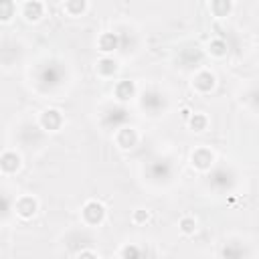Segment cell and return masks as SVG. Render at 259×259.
<instances>
[{
    "instance_id": "1",
    "label": "cell",
    "mask_w": 259,
    "mask_h": 259,
    "mask_svg": "<svg viewBox=\"0 0 259 259\" xmlns=\"http://www.w3.org/2000/svg\"><path fill=\"white\" fill-rule=\"evenodd\" d=\"M28 81L34 93L42 97H55L71 83V69L57 57H45L36 61L28 71Z\"/></svg>"
},
{
    "instance_id": "2",
    "label": "cell",
    "mask_w": 259,
    "mask_h": 259,
    "mask_svg": "<svg viewBox=\"0 0 259 259\" xmlns=\"http://www.w3.org/2000/svg\"><path fill=\"white\" fill-rule=\"evenodd\" d=\"M142 174H144V180L152 188H166V186H170L176 180L178 166H176V162H174L172 156L158 154V156H152L144 164Z\"/></svg>"
},
{
    "instance_id": "3",
    "label": "cell",
    "mask_w": 259,
    "mask_h": 259,
    "mask_svg": "<svg viewBox=\"0 0 259 259\" xmlns=\"http://www.w3.org/2000/svg\"><path fill=\"white\" fill-rule=\"evenodd\" d=\"M170 95L166 89L158 85H148L140 91L138 95V109L148 117V119H162L170 111Z\"/></svg>"
},
{
    "instance_id": "4",
    "label": "cell",
    "mask_w": 259,
    "mask_h": 259,
    "mask_svg": "<svg viewBox=\"0 0 259 259\" xmlns=\"http://www.w3.org/2000/svg\"><path fill=\"white\" fill-rule=\"evenodd\" d=\"M241 182V174L233 164H214V168L206 174L204 184L217 196L235 194Z\"/></svg>"
},
{
    "instance_id": "5",
    "label": "cell",
    "mask_w": 259,
    "mask_h": 259,
    "mask_svg": "<svg viewBox=\"0 0 259 259\" xmlns=\"http://www.w3.org/2000/svg\"><path fill=\"white\" fill-rule=\"evenodd\" d=\"M130 119H132L130 107L123 105V103H117V101H111V103L103 105L101 111H99V125H101L105 132H109L111 136H113L117 130L130 125Z\"/></svg>"
},
{
    "instance_id": "6",
    "label": "cell",
    "mask_w": 259,
    "mask_h": 259,
    "mask_svg": "<svg viewBox=\"0 0 259 259\" xmlns=\"http://www.w3.org/2000/svg\"><path fill=\"white\" fill-rule=\"evenodd\" d=\"M45 132L38 125V121H22L16 127V142L20 144V148L24 150H34L38 146L45 144Z\"/></svg>"
},
{
    "instance_id": "7",
    "label": "cell",
    "mask_w": 259,
    "mask_h": 259,
    "mask_svg": "<svg viewBox=\"0 0 259 259\" xmlns=\"http://www.w3.org/2000/svg\"><path fill=\"white\" fill-rule=\"evenodd\" d=\"M105 217H107V210H105V206L99 200H87L81 206V223L87 229L101 227L105 223Z\"/></svg>"
},
{
    "instance_id": "8",
    "label": "cell",
    "mask_w": 259,
    "mask_h": 259,
    "mask_svg": "<svg viewBox=\"0 0 259 259\" xmlns=\"http://www.w3.org/2000/svg\"><path fill=\"white\" fill-rule=\"evenodd\" d=\"M249 257H251V249L241 237L225 239L219 251V259H249Z\"/></svg>"
},
{
    "instance_id": "9",
    "label": "cell",
    "mask_w": 259,
    "mask_h": 259,
    "mask_svg": "<svg viewBox=\"0 0 259 259\" xmlns=\"http://www.w3.org/2000/svg\"><path fill=\"white\" fill-rule=\"evenodd\" d=\"M24 55V49H22V42L16 40V38H4L2 40V49H0V61H2V67L8 71L12 65L20 63Z\"/></svg>"
},
{
    "instance_id": "10",
    "label": "cell",
    "mask_w": 259,
    "mask_h": 259,
    "mask_svg": "<svg viewBox=\"0 0 259 259\" xmlns=\"http://www.w3.org/2000/svg\"><path fill=\"white\" fill-rule=\"evenodd\" d=\"M214 164H217V156H214V152H212L210 148L198 146V148H194V150L190 152V166H192L194 170L208 174V172L214 168Z\"/></svg>"
},
{
    "instance_id": "11",
    "label": "cell",
    "mask_w": 259,
    "mask_h": 259,
    "mask_svg": "<svg viewBox=\"0 0 259 259\" xmlns=\"http://www.w3.org/2000/svg\"><path fill=\"white\" fill-rule=\"evenodd\" d=\"M115 32L119 34V53L121 55H134L140 49V34L134 26L121 24L119 28H115Z\"/></svg>"
},
{
    "instance_id": "12",
    "label": "cell",
    "mask_w": 259,
    "mask_h": 259,
    "mask_svg": "<svg viewBox=\"0 0 259 259\" xmlns=\"http://www.w3.org/2000/svg\"><path fill=\"white\" fill-rule=\"evenodd\" d=\"M36 121H38V125L42 127L45 134H55V132H59L63 127L65 115H63V111H59L55 107H49V109H42L40 111V115H38Z\"/></svg>"
},
{
    "instance_id": "13",
    "label": "cell",
    "mask_w": 259,
    "mask_h": 259,
    "mask_svg": "<svg viewBox=\"0 0 259 259\" xmlns=\"http://www.w3.org/2000/svg\"><path fill=\"white\" fill-rule=\"evenodd\" d=\"M111 93H113V99H115L117 103L127 105L132 99H138L140 89H138L136 81H132V79H119V81H115Z\"/></svg>"
},
{
    "instance_id": "14",
    "label": "cell",
    "mask_w": 259,
    "mask_h": 259,
    "mask_svg": "<svg viewBox=\"0 0 259 259\" xmlns=\"http://www.w3.org/2000/svg\"><path fill=\"white\" fill-rule=\"evenodd\" d=\"M176 63H178L182 69H192V71L196 73V71L202 69V67H200V65H202V53H200L198 47H184V49L178 51Z\"/></svg>"
},
{
    "instance_id": "15",
    "label": "cell",
    "mask_w": 259,
    "mask_h": 259,
    "mask_svg": "<svg viewBox=\"0 0 259 259\" xmlns=\"http://www.w3.org/2000/svg\"><path fill=\"white\" fill-rule=\"evenodd\" d=\"M217 87V75L210 71V69H200L192 75V89L198 93V95H208L210 91H214Z\"/></svg>"
},
{
    "instance_id": "16",
    "label": "cell",
    "mask_w": 259,
    "mask_h": 259,
    "mask_svg": "<svg viewBox=\"0 0 259 259\" xmlns=\"http://www.w3.org/2000/svg\"><path fill=\"white\" fill-rule=\"evenodd\" d=\"M113 142H115V146H117L119 150H123V152L134 150V148L140 144V132L130 123V125H125V127H121V130H117V132L113 134Z\"/></svg>"
},
{
    "instance_id": "17",
    "label": "cell",
    "mask_w": 259,
    "mask_h": 259,
    "mask_svg": "<svg viewBox=\"0 0 259 259\" xmlns=\"http://www.w3.org/2000/svg\"><path fill=\"white\" fill-rule=\"evenodd\" d=\"M14 212H16L14 217H18V219L30 221V219L36 217V212H38V200H36L32 194H20V196L16 198V210H14Z\"/></svg>"
},
{
    "instance_id": "18",
    "label": "cell",
    "mask_w": 259,
    "mask_h": 259,
    "mask_svg": "<svg viewBox=\"0 0 259 259\" xmlns=\"http://www.w3.org/2000/svg\"><path fill=\"white\" fill-rule=\"evenodd\" d=\"M18 12L26 22H38L45 16L47 6H45V2H38V0H26L18 6Z\"/></svg>"
},
{
    "instance_id": "19",
    "label": "cell",
    "mask_w": 259,
    "mask_h": 259,
    "mask_svg": "<svg viewBox=\"0 0 259 259\" xmlns=\"http://www.w3.org/2000/svg\"><path fill=\"white\" fill-rule=\"evenodd\" d=\"M97 49L103 53V57H113V53H119V34L115 32V28L99 34Z\"/></svg>"
},
{
    "instance_id": "20",
    "label": "cell",
    "mask_w": 259,
    "mask_h": 259,
    "mask_svg": "<svg viewBox=\"0 0 259 259\" xmlns=\"http://www.w3.org/2000/svg\"><path fill=\"white\" fill-rule=\"evenodd\" d=\"M22 168V158H20V154L16 152V150H4L2 152V156H0V170H2V174L4 176H12V174H16L18 170Z\"/></svg>"
},
{
    "instance_id": "21",
    "label": "cell",
    "mask_w": 259,
    "mask_h": 259,
    "mask_svg": "<svg viewBox=\"0 0 259 259\" xmlns=\"http://www.w3.org/2000/svg\"><path fill=\"white\" fill-rule=\"evenodd\" d=\"M119 73V63L115 57H101L97 63H95V75L103 81H109V79H115V75Z\"/></svg>"
},
{
    "instance_id": "22",
    "label": "cell",
    "mask_w": 259,
    "mask_h": 259,
    "mask_svg": "<svg viewBox=\"0 0 259 259\" xmlns=\"http://www.w3.org/2000/svg\"><path fill=\"white\" fill-rule=\"evenodd\" d=\"M16 194H12L8 188H2V225L6 227L10 223V217L16 214Z\"/></svg>"
},
{
    "instance_id": "23",
    "label": "cell",
    "mask_w": 259,
    "mask_h": 259,
    "mask_svg": "<svg viewBox=\"0 0 259 259\" xmlns=\"http://www.w3.org/2000/svg\"><path fill=\"white\" fill-rule=\"evenodd\" d=\"M243 101L245 105L253 111V113H259V81H253L245 87L243 91Z\"/></svg>"
},
{
    "instance_id": "24",
    "label": "cell",
    "mask_w": 259,
    "mask_h": 259,
    "mask_svg": "<svg viewBox=\"0 0 259 259\" xmlns=\"http://www.w3.org/2000/svg\"><path fill=\"white\" fill-rule=\"evenodd\" d=\"M89 10V4L85 0H69L63 4V12L69 16V18H79L83 16L85 12Z\"/></svg>"
},
{
    "instance_id": "25",
    "label": "cell",
    "mask_w": 259,
    "mask_h": 259,
    "mask_svg": "<svg viewBox=\"0 0 259 259\" xmlns=\"http://www.w3.org/2000/svg\"><path fill=\"white\" fill-rule=\"evenodd\" d=\"M206 51H208V55H210V57H214V59H223V57H227V53H229V45H227V40H225V38L214 36V38H210V40H208Z\"/></svg>"
},
{
    "instance_id": "26",
    "label": "cell",
    "mask_w": 259,
    "mask_h": 259,
    "mask_svg": "<svg viewBox=\"0 0 259 259\" xmlns=\"http://www.w3.org/2000/svg\"><path fill=\"white\" fill-rule=\"evenodd\" d=\"M208 10L217 18H227L233 12V2L231 0H214V2L208 4Z\"/></svg>"
},
{
    "instance_id": "27",
    "label": "cell",
    "mask_w": 259,
    "mask_h": 259,
    "mask_svg": "<svg viewBox=\"0 0 259 259\" xmlns=\"http://www.w3.org/2000/svg\"><path fill=\"white\" fill-rule=\"evenodd\" d=\"M119 259H144V249L136 243H125L119 249Z\"/></svg>"
},
{
    "instance_id": "28",
    "label": "cell",
    "mask_w": 259,
    "mask_h": 259,
    "mask_svg": "<svg viewBox=\"0 0 259 259\" xmlns=\"http://www.w3.org/2000/svg\"><path fill=\"white\" fill-rule=\"evenodd\" d=\"M18 12V6L16 2H0V22L2 24H8Z\"/></svg>"
},
{
    "instance_id": "29",
    "label": "cell",
    "mask_w": 259,
    "mask_h": 259,
    "mask_svg": "<svg viewBox=\"0 0 259 259\" xmlns=\"http://www.w3.org/2000/svg\"><path fill=\"white\" fill-rule=\"evenodd\" d=\"M188 127H190L192 132L200 134V132H204V130L208 127V117H206L204 113H192V115L188 117Z\"/></svg>"
},
{
    "instance_id": "30",
    "label": "cell",
    "mask_w": 259,
    "mask_h": 259,
    "mask_svg": "<svg viewBox=\"0 0 259 259\" xmlns=\"http://www.w3.org/2000/svg\"><path fill=\"white\" fill-rule=\"evenodd\" d=\"M178 229H180V233H182V235L190 237V235H194V233L198 231V223H196V219H194V217L186 214V217H182V219L178 221Z\"/></svg>"
},
{
    "instance_id": "31",
    "label": "cell",
    "mask_w": 259,
    "mask_h": 259,
    "mask_svg": "<svg viewBox=\"0 0 259 259\" xmlns=\"http://www.w3.org/2000/svg\"><path fill=\"white\" fill-rule=\"evenodd\" d=\"M148 219H150V210H146V208H136L132 212V223H136V225H144Z\"/></svg>"
},
{
    "instance_id": "32",
    "label": "cell",
    "mask_w": 259,
    "mask_h": 259,
    "mask_svg": "<svg viewBox=\"0 0 259 259\" xmlns=\"http://www.w3.org/2000/svg\"><path fill=\"white\" fill-rule=\"evenodd\" d=\"M77 259H99V255H97V251H93V249L89 247V249L79 251V253H77Z\"/></svg>"
}]
</instances>
